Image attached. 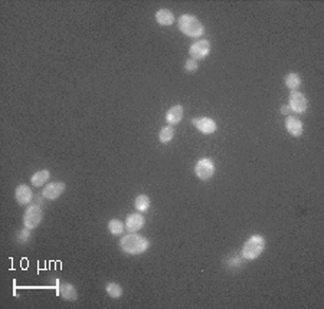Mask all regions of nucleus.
I'll return each mask as SVG.
<instances>
[{
  "label": "nucleus",
  "mask_w": 324,
  "mask_h": 309,
  "mask_svg": "<svg viewBox=\"0 0 324 309\" xmlns=\"http://www.w3.org/2000/svg\"><path fill=\"white\" fill-rule=\"evenodd\" d=\"M120 247L124 253L131 254V256H137V254L144 253L150 247V240L144 236L137 235V233H130L120 239Z\"/></svg>",
  "instance_id": "1"
},
{
  "label": "nucleus",
  "mask_w": 324,
  "mask_h": 309,
  "mask_svg": "<svg viewBox=\"0 0 324 309\" xmlns=\"http://www.w3.org/2000/svg\"><path fill=\"white\" fill-rule=\"evenodd\" d=\"M267 247V240L264 236L261 235H252L242 246V250H241V254L244 257V260H255L258 259L259 256L262 254V252L265 250Z\"/></svg>",
  "instance_id": "2"
},
{
  "label": "nucleus",
  "mask_w": 324,
  "mask_h": 309,
  "mask_svg": "<svg viewBox=\"0 0 324 309\" xmlns=\"http://www.w3.org/2000/svg\"><path fill=\"white\" fill-rule=\"evenodd\" d=\"M177 26H179V31L183 35H186L189 37H194V39L200 37L205 32L202 22L193 15H182L177 19Z\"/></svg>",
  "instance_id": "3"
},
{
  "label": "nucleus",
  "mask_w": 324,
  "mask_h": 309,
  "mask_svg": "<svg viewBox=\"0 0 324 309\" xmlns=\"http://www.w3.org/2000/svg\"><path fill=\"white\" fill-rule=\"evenodd\" d=\"M194 174L199 180L202 182H208L213 177L215 174V164L210 158L205 157V158H200L196 165H194Z\"/></svg>",
  "instance_id": "4"
},
{
  "label": "nucleus",
  "mask_w": 324,
  "mask_h": 309,
  "mask_svg": "<svg viewBox=\"0 0 324 309\" xmlns=\"http://www.w3.org/2000/svg\"><path fill=\"white\" fill-rule=\"evenodd\" d=\"M42 217H43V213H42V207L39 204H32L26 209L25 212V216H23V224L25 227L28 229H36L40 221H42Z\"/></svg>",
  "instance_id": "5"
},
{
  "label": "nucleus",
  "mask_w": 324,
  "mask_h": 309,
  "mask_svg": "<svg viewBox=\"0 0 324 309\" xmlns=\"http://www.w3.org/2000/svg\"><path fill=\"white\" fill-rule=\"evenodd\" d=\"M210 54V42L203 39V40H196L191 45L189 48V55H191V59L194 61H202L205 59L208 55Z\"/></svg>",
  "instance_id": "6"
},
{
  "label": "nucleus",
  "mask_w": 324,
  "mask_h": 309,
  "mask_svg": "<svg viewBox=\"0 0 324 309\" xmlns=\"http://www.w3.org/2000/svg\"><path fill=\"white\" fill-rule=\"evenodd\" d=\"M290 109L297 112V114H304L308 107V101L305 95L300 91H291L290 93V102H288Z\"/></svg>",
  "instance_id": "7"
},
{
  "label": "nucleus",
  "mask_w": 324,
  "mask_h": 309,
  "mask_svg": "<svg viewBox=\"0 0 324 309\" xmlns=\"http://www.w3.org/2000/svg\"><path fill=\"white\" fill-rule=\"evenodd\" d=\"M65 190H66V185L64 182H52L43 187L42 197L46 200H57L64 194Z\"/></svg>",
  "instance_id": "8"
},
{
  "label": "nucleus",
  "mask_w": 324,
  "mask_h": 309,
  "mask_svg": "<svg viewBox=\"0 0 324 309\" xmlns=\"http://www.w3.org/2000/svg\"><path fill=\"white\" fill-rule=\"evenodd\" d=\"M192 124L194 127L205 135H210L213 132H216L218 129V124L215 123L212 118L209 117H199V118H193L192 120Z\"/></svg>",
  "instance_id": "9"
},
{
  "label": "nucleus",
  "mask_w": 324,
  "mask_h": 309,
  "mask_svg": "<svg viewBox=\"0 0 324 309\" xmlns=\"http://www.w3.org/2000/svg\"><path fill=\"white\" fill-rule=\"evenodd\" d=\"M15 199L19 203V206H28L31 204L33 199V193L31 187L26 184H20L16 187L15 190Z\"/></svg>",
  "instance_id": "10"
},
{
  "label": "nucleus",
  "mask_w": 324,
  "mask_h": 309,
  "mask_svg": "<svg viewBox=\"0 0 324 309\" xmlns=\"http://www.w3.org/2000/svg\"><path fill=\"white\" fill-rule=\"evenodd\" d=\"M144 217L140 213H133V215H129L127 218H126V227L129 230L130 233H137L138 230H141L144 227Z\"/></svg>",
  "instance_id": "11"
},
{
  "label": "nucleus",
  "mask_w": 324,
  "mask_h": 309,
  "mask_svg": "<svg viewBox=\"0 0 324 309\" xmlns=\"http://www.w3.org/2000/svg\"><path fill=\"white\" fill-rule=\"evenodd\" d=\"M286 129L288 131V134L292 137H301L303 135V129L304 125L297 118V117H287L286 118Z\"/></svg>",
  "instance_id": "12"
},
{
  "label": "nucleus",
  "mask_w": 324,
  "mask_h": 309,
  "mask_svg": "<svg viewBox=\"0 0 324 309\" xmlns=\"http://www.w3.org/2000/svg\"><path fill=\"white\" fill-rule=\"evenodd\" d=\"M183 114H185V111H183V107L182 105H174V107H172L167 112H166V121L169 125H177V124L180 123L182 120H183Z\"/></svg>",
  "instance_id": "13"
},
{
  "label": "nucleus",
  "mask_w": 324,
  "mask_h": 309,
  "mask_svg": "<svg viewBox=\"0 0 324 309\" xmlns=\"http://www.w3.org/2000/svg\"><path fill=\"white\" fill-rule=\"evenodd\" d=\"M58 295L65 301H75L78 298V292H76L75 286L71 283H66V282L58 285Z\"/></svg>",
  "instance_id": "14"
},
{
  "label": "nucleus",
  "mask_w": 324,
  "mask_h": 309,
  "mask_svg": "<svg viewBox=\"0 0 324 309\" xmlns=\"http://www.w3.org/2000/svg\"><path fill=\"white\" fill-rule=\"evenodd\" d=\"M156 18V22L160 25V26H172L174 23V15L172 13V10L169 9H160L156 12L154 15Z\"/></svg>",
  "instance_id": "15"
},
{
  "label": "nucleus",
  "mask_w": 324,
  "mask_h": 309,
  "mask_svg": "<svg viewBox=\"0 0 324 309\" xmlns=\"http://www.w3.org/2000/svg\"><path fill=\"white\" fill-rule=\"evenodd\" d=\"M49 179H51L49 170H40V171H36L31 177V183L33 187H43L49 182Z\"/></svg>",
  "instance_id": "16"
},
{
  "label": "nucleus",
  "mask_w": 324,
  "mask_h": 309,
  "mask_svg": "<svg viewBox=\"0 0 324 309\" xmlns=\"http://www.w3.org/2000/svg\"><path fill=\"white\" fill-rule=\"evenodd\" d=\"M150 204H152V201H150V199H149L147 194H140V196H137L135 200H134V207H135V210H137L138 213L147 212V210L150 209Z\"/></svg>",
  "instance_id": "17"
},
{
  "label": "nucleus",
  "mask_w": 324,
  "mask_h": 309,
  "mask_svg": "<svg viewBox=\"0 0 324 309\" xmlns=\"http://www.w3.org/2000/svg\"><path fill=\"white\" fill-rule=\"evenodd\" d=\"M284 82H286V87L288 88V90H291V91H297L298 90V87L301 85V76L298 75V73H294V72H290V73H287L286 75V79H284Z\"/></svg>",
  "instance_id": "18"
},
{
  "label": "nucleus",
  "mask_w": 324,
  "mask_h": 309,
  "mask_svg": "<svg viewBox=\"0 0 324 309\" xmlns=\"http://www.w3.org/2000/svg\"><path fill=\"white\" fill-rule=\"evenodd\" d=\"M108 227V232L114 236H118V235H123L124 232V227H126V223H123L121 220L118 218H111L107 224Z\"/></svg>",
  "instance_id": "19"
},
{
  "label": "nucleus",
  "mask_w": 324,
  "mask_h": 309,
  "mask_svg": "<svg viewBox=\"0 0 324 309\" xmlns=\"http://www.w3.org/2000/svg\"><path fill=\"white\" fill-rule=\"evenodd\" d=\"M105 292L108 293L110 298L113 299H118L123 296V288L117 283V282H108L105 285Z\"/></svg>",
  "instance_id": "20"
},
{
  "label": "nucleus",
  "mask_w": 324,
  "mask_h": 309,
  "mask_svg": "<svg viewBox=\"0 0 324 309\" xmlns=\"http://www.w3.org/2000/svg\"><path fill=\"white\" fill-rule=\"evenodd\" d=\"M174 138V128L172 125H167V127H163L159 132V141L162 144H167L170 143L172 140Z\"/></svg>",
  "instance_id": "21"
},
{
  "label": "nucleus",
  "mask_w": 324,
  "mask_h": 309,
  "mask_svg": "<svg viewBox=\"0 0 324 309\" xmlns=\"http://www.w3.org/2000/svg\"><path fill=\"white\" fill-rule=\"evenodd\" d=\"M31 229H28V227H23V229H20L19 232H18V235H16V240H18V243H20V245H25V243H28L29 240H31Z\"/></svg>",
  "instance_id": "22"
},
{
  "label": "nucleus",
  "mask_w": 324,
  "mask_h": 309,
  "mask_svg": "<svg viewBox=\"0 0 324 309\" xmlns=\"http://www.w3.org/2000/svg\"><path fill=\"white\" fill-rule=\"evenodd\" d=\"M199 69V63L194 59H188L185 62V71L186 72H196Z\"/></svg>",
  "instance_id": "23"
},
{
  "label": "nucleus",
  "mask_w": 324,
  "mask_h": 309,
  "mask_svg": "<svg viewBox=\"0 0 324 309\" xmlns=\"http://www.w3.org/2000/svg\"><path fill=\"white\" fill-rule=\"evenodd\" d=\"M290 111H291V109H290V107H288V105L281 107V114H284V115H287V117H288V115H290Z\"/></svg>",
  "instance_id": "24"
}]
</instances>
